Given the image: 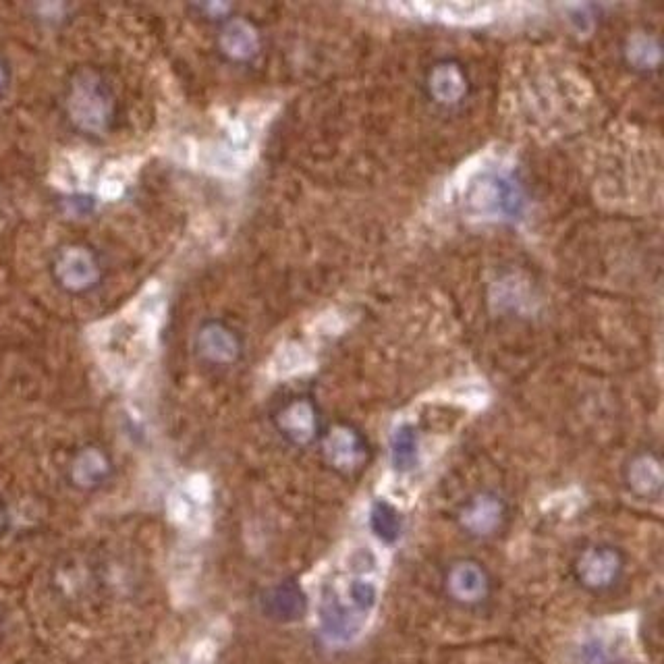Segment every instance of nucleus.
Listing matches in <instances>:
<instances>
[{
  "instance_id": "obj_17",
  "label": "nucleus",
  "mask_w": 664,
  "mask_h": 664,
  "mask_svg": "<svg viewBox=\"0 0 664 664\" xmlns=\"http://www.w3.org/2000/svg\"><path fill=\"white\" fill-rule=\"evenodd\" d=\"M0 515H3V513H0ZM0 523H3V517H0Z\"/></svg>"
},
{
  "instance_id": "obj_13",
  "label": "nucleus",
  "mask_w": 664,
  "mask_h": 664,
  "mask_svg": "<svg viewBox=\"0 0 664 664\" xmlns=\"http://www.w3.org/2000/svg\"><path fill=\"white\" fill-rule=\"evenodd\" d=\"M370 528L374 536L384 544H395L401 538L403 519L395 505L386 501H376L370 509Z\"/></svg>"
},
{
  "instance_id": "obj_1",
  "label": "nucleus",
  "mask_w": 664,
  "mask_h": 664,
  "mask_svg": "<svg viewBox=\"0 0 664 664\" xmlns=\"http://www.w3.org/2000/svg\"><path fill=\"white\" fill-rule=\"evenodd\" d=\"M65 113L79 133L102 140L119 119V98L113 83L96 67L77 69L67 83Z\"/></svg>"
},
{
  "instance_id": "obj_7",
  "label": "nucleus",
  "mask_w": 664,
  "mask_h": 664,
  "mask_svg": "<svg viewBox=\"0 0 664 664\" xmlns=\"http://www.w3.org/2000/svg\"><path fill=\"white\" fill-rule=\"evenodd\" d=\"M324 455L332 467L353 472L366 459V440L351 426H335L324 438Z\"/></svg>"
},
{
  "instance_id": "obj_12",
  "label": "nucleus",
  "mask_w": 664,
  "mask_h": 664,
  "mask_svg": "<svg viewBox=\"0 0 664 664\" xmlns=\"http://www.w3.org/2000/svg\"><path fill=\"white\" fill-rule=\"evenodd\" d=\"M629 486L640 496H658L662 490L660 461L652 455H642L638 459H633L629 467Z\"/></svg>"
},
{
  "instance_id": "obj_8",
  "label": "nucleus",
  "mask_w": 664,
  "mask_h": 664,
  "mask_svg": "<svg viewBox=\"0 0 664 664\" xmlns=\"http://www.w3.org/2000/svg\"><path fill=\"white\" fill-rule=\"evenodd\" d=\"M447 588L461 604H478L490 592V579L478 563L461 561L451 569Z\"/></svg>"
},
{
  "instance_id": "obj_5",
  "label": "nucleus",
  "mask_w": 664,
  "mask_h": 664,
  "mask_svg": "<svg viewBox=\"0 0 664 664\" xmlns=\"http://www.w3.org/2000/svg\"><path fill=\"white\" fill-rule=\"evenodd\" d=\"M276 428L293 445L306 447L318 436V411L312 399L295 397L276 413Z\"/></svg>"
},
{
  "instance_id": "obj_11",
  "label": "nucleus",
  "mask_w": 664,
  "mask_h": 664,
  "mask_svg": "<svg viewBox=\"0 0 664 664\" xmlns=\"http://www.w3.org/2000/svg\"><path fill=\"white\" fill-rule=\"evenodd\" d=\"M420 442L413 426L401 424L391 436V463L397 474H409L418 465Z\"/></svg>"
},
{
  "instance_id": "obj_4",
  "label": "nucleus",
  "mask_w": 664,
  "mask_h": 664,
  "mask_svg": "<svg viewBox=\"0 0 664 664\" xmlns=\"http://www.w3.org/2000/svg\"><path fill=\"white\" fill-rule=\"evenodd\" d=\"M216 48L223 57L231 63L243 65L252 63L260 50H262V38L256 30L254 23L241 17H231L220 25V32L216 36Z\"/></svg>"
},
{
  "instance_id": "obj_16",
  "label": "nucleus",
  "mask_w": 664,
  "mask_h": 664,
  "mask_svg": "<svg viewBox=\"0 0 664 664\" xmlns=\"http://www.w3.org/2000/svg\"><path fill=\"white\" fill-rule=\"evenodd\" d=\"M9 83H11V69L7 65V61L0 57V96H3L9 88Z\"/></svg>"
},
{
  "instance_id": "obj_15",
  "label": "nucleus",
  "mask_w": 664,
  "mask_h": 664,
  "mask_svg": "<svg viewBox=\"0 0 664 664\" xmlns=\"http://www.w3.org/2000/svg\"><path fill=\"white\" fill-rule=\"evenodd\" d=\"M193 11H198V15L206 21H214V23H220L223 25L225 21H229L233 15V7L229 5H218V3H208V5H193L191 7Z\"/></svg>"
},
{
  "instance_id": "obj_3",
  "label": "nucleus",
  "mask_w": 664,
  "mask_h": 664,
  "mask_svg": "<svg viewBox=\"0 0 664 664\" xmlns=\"http://www.w3.org/2000/svg\"><path fill=\"white\" fill-rule=\"evenodd\" d=\"M625 571V559L621 550L611 544H594L581 552L575 563V575L579 584L590 592H606L621 579Z\"/></svg>"
},
{
  "instance_id": "obj_10",
  "label": "nucleus",
  "mask_w": 664,
  "mask_h": 664,
  "mask_svg": "<svg viewBox=\"0 0 664 664\" xmlns=\"http://www.w3.org/2000/svg\"><path fill=\"white\" fill-rule=\"evenodd\" d=\"M110 472H113V465H110L108 455L98 447L83 449L71 465V476L75 484L83 488H94L102 484L110 476Z\"/></svg>"
},
{
  "instance_id": "obj_9",
  "label": "nucleus",
  "mask_w": 664,
  "mask_h": 664,
  "mask_svg": "<svg viewBox=\"0 0 664 664\" xmlns=\"http://www.w3.org/2000/svg\"><path fill=\"white\" fill-rule=\"evenodd\" d=\"M505 515V505L494 494H478L461 511V523L467 532L476 536L492 534L501 525Z\"/></svg>"
},
{
  "instance_id": "obj_2",
  "label": "nucleus",
  "mask_w": 664,
  "mask_h": 664,
  "mask_svg": "<svg viewBox=\"0 0 664 664\" xmlns=\"http://www.w3.org/2000/svg\"><path fill=\"white\" fill-rule=\"evenodd\" d=\"M52 279L63 291L83 295L98 289L104 279V266L94 247L86 243H67L57 249L50 262Z\"/></svg>"
},
{
  "instance_id": "obj_14",
  "label": "nucleus",
  "mask_w": 664,
  "mask_h": 664,
  "mask_svg": "<svg viewBox=\"0 0 664 664\" xmlns=\"http://www.w3.org/2000/svg\"><path fill=\"white\" fill-rule=\"evenodd\" d=\"M465 79L463 75L453 67V65H445L436 69L434 77H432V88L434 94L442 100V102H455L461 98V94L465 92Z\"/></svg>"
},
{
  "instance_id": "obj_6",
  "label": "nucleus",
  "mask_w": 664,
  "mask_h": 664,
  "mask_svg": "<svg viewBox=\"0 0 664 664\" xmlns=\"http://www.w3.org/2000/svg\"><path fill=\"white\" fill-rule=\"evenodd\" d=\"M196 349L204 362L214 366H229L237 362L241 355V341L237 332L225 322L210 320L198 330Z\"/></svg>"
}]
</instances>
